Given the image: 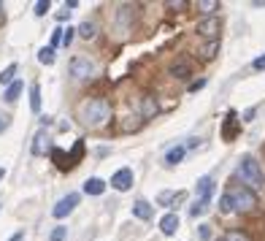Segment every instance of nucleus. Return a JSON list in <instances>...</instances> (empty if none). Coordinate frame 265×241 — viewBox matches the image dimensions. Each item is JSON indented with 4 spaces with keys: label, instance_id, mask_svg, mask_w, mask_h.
Segmentation results:
<instances>
[{
    "label": "nucleus",
    "instance_id": "obj_8",
    "mask_svg": "<svg viewBox=\"0 0 265 241\" xmlns=\"http://www.w3.org/2000/svg\"><path fill=\"white\" fill-rule=\"evenodd\" d=\"M195 192H198V200H208V198H211V192H214V179H211V176L198 179Z\"/></svg>",
    "mask_w": 265,
    "mask_h": 241
},
{
    "label": "nucleus",
    "instance_id": "obj_38",
    "mask_svg": "<svg viewBox=\"0 0 265 241\" xmlns=\"http://www.w3.org/2000/svg\"><path fill=\"white\" fill-rule=\"evenodd\" d=\"M203 84H206V82H203V79H200V82H195V84H190V90H192V92H198V90H200V87H203Z\"/></svg>",
    "mask_w": 265,
    "mask_h": 241
},
{
    "label": "nucleus",
    "instance_id": "obj_4",
    "mask_svg": "<svg viewBox=\"0 0 265 241\" xmlns=\"http://www.w3.org/2000/svg\"><path fill=\"white\" fill-rule=\"evenodd\" d=\"M70 76L78 79V82L92 79V76H95V65H92V60H87V57H74V60H70Z\"/></svg>",
    "mask_w": 265,
    "mask_h": 241
},
{
    "label": "nucleus",
    "instance_id": "obj_37",
    "mask_svg": "<svg viewBox=\"0 0 265 241\" xmlns=\"http://www.w3.org/2000/svg\"><path fill=\"white\" fill-rule=\"evenodd\" d=\"M68 14H70L68 9H65V11H60V14H57V22H65V19H68Z\"/></svg>",
    "mask_w": 265,
    "mask_h": 241
},
{
    "label": "nucleus",
    "instance_id": "obj_20",
    "mask_svg": "<svg viewBox=\"0 0 265 241\" xmlns=\"http://www.w3.org/2000/svg\"><path fill=\"white\" fill-rule=\"evenodd\" d=\"M30 109L32 111H41V87H38V84H32L30 87Z\"/></svg>",
    "mask_w": 265,
    "mask_h": 241
},
{
    "label": "nucleus",
    "instance_id": "obj_29",
    "mask_svg": "<svg viewBox=\"0 0 265 241\" xmlns=\"http://www.w3.org/2000/svg\"><path fill=\"white\" fill-rule=\"evenodd\" d=\"M49 9H52L49 0H38V3H36V17H46V14H49Z\"/></svg>",
    "mask_w": 265,
    "mask_h": 241
},
{
    "label": "nucleus",
    "instance_id": "obj_26",
    "mask_svg": "<svg viewBox=\"0 0 265 241\" xmlns=\"http://www.w3.org/2000/svg\"><path fill=\"white\" fill-rule=\"evenodd\" d=\"M208 211V200H195V203L190 206V214L192 217H200V214Z\"/></svg>",
    "mask_w": 265,
    "mask_h": 241
},
{
    "label": "nucleus",
    "instance_id": "obj_23",
    "mask_svg": "<svg viewBox=\"0 0 265 241\" xmlns=\"http://www.w3.org/2000/svg\"><path fill=\"white\" fill-rule=\"evenodd\" d=\"M220 211H222V214L236 211V203H233V195H230V192H224V195L220 198Z\"/></svg>",
    "mask_w": 265,
    "mask_h": 241
},
{
    "label": "nucleus",
    "instance_id": "obj_11",
    "mask_svg": "<svg viewBox=\"0 0 265 241\" xmlns=\"http://www.w3.org/2000/svg\"><path fill=\"white\" fill-rule=\"evenodd\" d=\"M236 133H238V125H236V111H228V119H224V128H222V138H224V141H233Z\"/></svg>",
    "mask_w": 265,
    "mask_h": 241
},
{
    "label": "nucleus",
    "instance_id": "obj_36",
    "mask_svg": "<svg viewBox=\"0 0 265 241\" xmlns=\"http://www.w3.org/2000/svg\"><path fill=\"white\" fill-rule=\"evenodd\" d=\"M198 236H200V238H211V227H208V225H200V230H198Z\"/></svg>",
    "mask_w": 265,
    "mask_h": 241
},
{
    "label": "nucleus",
    "instance_id": "obj_21",
    "mask_svg": "<svg viewBox=\"0 0 265 241\" xmlns=\"http://www.w3.org/2000/svg\"><path fill=\"white\" fill-rule=\"evenodd\" d=\"M170 76L174 79H187L190 76V65L187 63H174L170 65Z\"/></svg>",
    "mask_w": 265,
    "mask_h": 241
},
{
    "label": "nucleus",
    "instance_id": "obj_22",
    "mask_svg": "<svg viewBox=\"0 0 265 241\" xmlns=\"http://www.w3.org/2000/svg\"><path fill=\"white\" fill-rule=\"evenodd\" d=\"M198 9H200V14L211 17L216 9H220V3H216V0H198Z\"/></svg>",
    "mask_w": 265,
    "mask_h": 241
},
{
    "label": "nucleus",
    "instance_id": "obj_1",
    "mask_svg": "<svg viewBox=\"0 0 265 241\" xmlns=\"http://www.w3.org/2000/svg\"><path fill=\"white\" fill-rule=\"evenodd\" d=\"M78 117H82V122L87 125V128H100L106 119L111 117V106H108V100H103V98H90L82 103Z\"/></svg>",
    "mask_w": 265,
    "mask_h": 241
},
{
    "label": "nucleus",
    "instance_id": "obj_41",
    "mask_svg": "<svg viewBox=\"0 0 265 241\" xmlns=\"http://www.w3.org/2000/svg\"><path fill=\"white\" fill-rule=\"evenodd\" d=\"M3 176H6V168H0V182H3Z\"/></svg>",
    "mask_w": 265,
    "mask_h": 241
},
{
    "label": "nucleus",
    "instance_id": "obj_9",
    "mask_svg": "<svg viewBox=\"0 0 265 241\" xmlns=\"http://www.w3.org/2000/svg\"><path fill=\"white\" fill-rule=\"evenodd\" d=\"M160 230H162V236H174V233L178 230V214H165V217L160 219Z\"/></svg>",
    "mask_w": 265,
    "mask_h": 241
},
{
    "label": "nucleus",
    "instance_id": "obj_32",
    "mask_svg": "<svg viewBox=\"0 0 265 241\" xmlns=\"http://www.w3.org/2000/svg\"><path fill=\"white\" fill-rule=\"evenodd\" d=\"M74 33H78V30H70V28L65 30V36H62V46H65V49H68V46L74 44Z\"/></svg>",
    "mask_w": 265,
    "mask_h": 241
},
{
    "label": "nucleus",
    "instance_id": "obj_31",
    "mask_svg": "<svg viewBox=\"0 0 265 241\" xmlns=\"http://www.w3.org/2000/svg\"><path fill=\"white\" fill-rule=\"evenodd\" d=\"M62 36H65V30H60V28L52 33V49H54L57 44H62Z\"/></svg>",
    "mask_w": 265,
    "mask_h": 241
},
{
    "label": "nucleus",
    "instance_id": "obj_17",
    "mask_svg": "<svg viewBox=\"0 0 265 241\" xmlns=\"http://www.w3.org/2000/svg\"><path fill=\"white\" fill-rule=\"evenodd\" d=\"M16 63H11L8 65V68H3V71H0V84H6V87H11V84H14L16 82Z\"/></svg>",
    "mask_w": 265,
    "mask_h": 241
},
{
    "label": "nucleus",
    "instance_id": "obj_39",
    "mask_svg": "<svg viewBox=\"0 0 265 241\" xmlns=\"http://www.w3.org/2000/svg\"><path fill=\"white\" fill-rule=\"evenodd\" d=\"M11 241H24V230H19V233H14V236H11Z\"/></svg>",
    "mask_w": 265,
    "mask_h": 241
},
{
    "label": "nucleus",
    "instance_id": "obj_10",
    "mask_svg": "<svg viewBox=\"0 0 265 241\" xmlns=\"http://www.w3.org/2000/svg\"><path fill=\"white\" fill-rule=\"evenodd\" d=\"M46 149H49V136H46V130H38L36 138H32V155H46Z\"/></svg>",
    "mask_w": 265,
    "mask_h": 241
},
{
    "label": "nucleus",
    "instance_id": "obj_19",
    "mask_svg": "<svg viewBox=\"0 0 265 241\" xmlns=\"http://www.w3.org/2000/svg\"><path fill=\"white\" fill-rule=\"evenodd\" d=\"M78 36H82V38H87V41H92V38L98 36L95 22H90V19H87V22H82V25H78Z\"/></svg>",
    "mask_w": 265,
    "mask_h": 241
},
{
    "label": "nucleus",
    "instance_id": "obj_30",
    "mask_svg": "<svg viewBox=\"0 0 265 241\" xmlns=\"http://www.w3.org/2000/svg\"><path fill=\"white\" fill-rule=\"evenodd\" d=\"M222 241H249V236H246V233H241V230H230Z\"/></svg>",
    "mask_w": 265,
    "mask_h": 241
},
{
    "label": "nucleus",
    "instance_id": "obj_7",
    "mask_svg": "<svg viewBox=\"0 0 265 241\" xmlns=\"http://www.w3.org/2000/svg\"><path fill=\"white\" fill-rule=\"evenodd\" d=\"M111 187L119 190V192H128L132 187V171L130 168H119L114 176H111Z\"/></svg>",
    "mask_w": 265,
    "mask_h": 241
},
{
    "label": "nucleus",
    "instance_id": "obj_5",
    "mask_svg": "<svg viewBox=\"0 0 265 241\" xmlns=\"http://www.w3.org/2000/svg\"><path fill=\"white\" fill-rule=\"evenodd\" d=\"M76 206H78V195H76V192H68L65 198H60V200H57V206L52 209V214H54L57 219H62V217H68V214L74 211Z\"/></svg>",
    "mask_w": 265,
    "mask_h": 241
},
{
    "label": "nucleus",
    "instance_id": "obj_2",
    "mask_svg": "<svg viewBox=\"0 0 265 241\" xmlns=\"http://www.w3.org/2000/svg\"><path fill=\"white\" fill-rule=\"evenodd\" d=\"M238 173H241V179L252 187V190H262V184H265L262 168H260V163H257L252 155L241 157V163H238Z\"/></svg>",
    "mask_w": 265,
    "mask_h": 241
},
{
    "label": "nucleus",
    "instance_id": "obj_16",
    "mask_svg": "<svg viewBox=\"0 0 265 241\" xmlns=\"http://www.w3.org/2000/svg\"><path fill=\"white\" fill-rule=\"evenodd\" d=\"M184 152H187V146H174V149H168V155H165V163L168 165H176L184 160Z\"/></svg>",
    "mask_w": 265,
    "mask_h": 241
},
{
    "label": "nucleus",
    "instance_id": "obj_6",
    "mask_svg": "<svg viewBox=\"0 0 265 241\" xmlns=\"http://www.w3.org/2000/svg\"><path fill=\"white\" fill-rule=\"evenodd\" d=\"M198 33H200L203 38H208V41H220V19L216 17H206L200 25H198Z\"/></svg>",
    "mask_w": 265,
    "mask_h": 241
},
{
    "label": "nucleus",
    "instance_id": "obj_34",
    "mask_svg": "<svg viewBox=\"0 0 265 241\" xmlns=\"http://www.w3.org/2000/svg\"><path fill=\"white\" fill-rule=\"evenodd\" d=\"M252 68H254V71H265V55H260V57H257L254 63H252Z\"/></svg>",
    "mask_w": 265,
    "mask_h": 241
},
{
    "label": "nucleus",
    "instance_id": "obj_24",
    "mask_svg": "<svg viewBox=\"0 0 265 241\" xmlns=\"http://www.w3.org/2000/svg\"><path fill=\"white\" fill-rule=\"evenodd\" d=\"M184 192H160V198H157V203L168 206V203H176V200H182Z\"/></svg>",
    "mask_w": 265,
    "mask_h": 241
},
{
    "label": "nucleus",
    "instance_id": "obj_13",
    "mask_svg": "<svg viewBox=\"0 0 265 241\" xmlns=\"http://www.w3.org/2000/svg\"><path fill=\"white\" fill-rule=\"evenodd\" d=\"M52 160L57 163L60 171H68V168H70V155H65L60 146H54V149H52Z\"/></svg>",
    "mask_w": 265,
    "mask_h": 241
},
{
    "label": "nucleus",
    "instance_id": "obj_12",
    "mask_svg": "<svg viewBox=\"0 0 265 241\" xmlns=\"http://www.w3.org/2000/svg\"><path fill=\"white\" fill-rule=\"evenodd\" d=\"M132 214H136L138 219H152L154 209H152V203H146V200H136V203H132Z\"/></svg>",
    "mask_w": 265,
    "mask_h": 241
},
{
    "label": "nucleus",
    "instance_id": "obj_15",
    "mask_svg": "<svg viewBox=\"0 0 265 241\" xmlns=\"http://www.w3.org/2000/svg\"><path fill=\"white\" fill-rule=\"evenodd\" d=\"M103 190H106L103 179H87V182H84V192H87V195H103Z\"/></svg>",
    "mask_w": 265,
    "mask_h": 241
},
{
    "label": "nucleus",
    "instance_id": "obj_28",
    "mask_svg": "<svg viewBox=\"0 0 265 241\" xmlns=\"http://www.w3.org/2000/svg\"><path fill=\"white\" fill-rule=\"evenodd\" d=\"M82 155H84V144L82 141H76V146H74V152H70V168L82 160Z\"/></svg>",
    "mask_w": 265,
    "mask_h": 241
},
{
    "label": "nucleus",
    "instance_id": "obj_40",
    "mask_svg": "<svg viewBox=\"0 0 265 241\" xmlns=\"http://www.w3.org/2000/svg\"><path fill=\"white\" fill-rule=\"evenodd\" d=\"M6 119H8V117H0V133H3L6 128H8V122H6Z\"/></svg>",
    "mask_w": 265,
    "mask_h": 241
},
{
    "label": "nucleus",
    "instance_id": "obj_25",
    "mask_svg": "<svg viewBox=\"0 0 265 241\" xmlns=\"http://www.w3.org/2000/svg\"><path fill=\"white\" fill-rule=\"evenodd\" d=\"M216 52H220V41H208V44L200 49V57H203V60H211Z\"/></svg>",
    "mask_w": 265,
    "mask_h": 241
},
{
    "label": "nucleus",
    "instance_id": "obj_35",
    "mask_svg": "<svg viewBox=\"0 0 265 241\" xmlns=\"http://www.w3.org/2000/svg\"><path fill=\"white\" fill-rule=\"evenodd\" d=\"M168 9H187L184 0H168Z\"/></svg>",
    "mask_w": 265,
    "mask_h": 241
},
{
    "label": "nucleus",
    "instance_id": "obj_14",
    "mask_svg": "<svg viewBox=\"0 0 265 241\" xmlns=\"http://www.w3.org/2000/svg\"><path fill=\"white\" fill-rule=\"evenodd\" d=\"M141 114H144V119H149V117H154V114H157V100L152 95L141 98Z\"/></svg>",
    "mask_w": 265,
    "mask_h": 241
},
{
    "label": "nucleus",
    "instance_id": "obj_18",
    "mask_svg": "<svg viewBox=\"0 0 265 241\" xmlns=\"http://www.w3.org/2000/svg\"><path fill=\"white\" fill-rule=\"evenodd\" d=\"M22 90H24V84H22V82H14V84H11V87H6L3 98H6V100H8V103H14V100H16L19 95H22Z\"/></svg>",
    "mask_w": 265,
    "mask_h": 241
},
{
    "label": "nucleus",
    "instance_id": "obj_33",
    "mask_svg": "<svg viewBox=\"0 0 265 241\" xmlns=\"http://www.w3.org/2000/svg\"><path fill=\"white\" fill-rule=\"evenodd\" d=\"M65 238V227H54L52 230V241H62Z\"/></svg>",
    "mask_w": 265,
    "mask_h": 241
},
{
    "label": "nucleus",
    "instance_id": "obj_3",
    "mask_svg": "<svg viewBox=\"0 0 265 241\" xmlns=\"http://www.w3.org/2000/svg\"><path fill=\"white\" fill-rule=\"evenodd\" d=\"M233 195V203H236V211H252L257 206V195L249 190V187H238V190L230 192Z\"/></svg>",
    "mask_w": 265,
    "mask_h": 241
},
{
    "label": "nucleus",
    "instance_id": "obj_27",
    "mask_svg": "<svg viewBox=\"0 0 265 241\" xmlns=\"http://www.w3.org/2000/svg\"><path fill=\"white\" fill-rule=\"evenodd\" d=\"M38 60H41L44 65H52L54 63V49H52V46H44V49L38 52Z\"/></svg>",
    "mask_w": 265,
    "mask_h": 241
},
{
    "label": "nucleus",
    "instance_id": "obj_42",
    "mask_svg": "<svg viewBox=\"0 0 265 241\" xmlns=\"http://www.w3.org/2000/svg\"><path fill=\"white\" fill-rule=\"evenodd\" d=\"M0 11H3V3H0Z\"/></svg>",
    "mask_w": 265,
    "mask_h": 241
}]
</instances>
